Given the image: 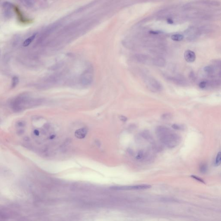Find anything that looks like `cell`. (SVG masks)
I'll return each mask as SVG.
<instances>
[{
  "mask_svg": "<svg viewBox=\"0 0 221 221\" xmlns=\"http://www.w3.org/2000/svg\"><path fill=\"white\" fill-rule=\"evenodd\" d=\"M156 133L160 141L168 148L175 147L181 143V137L164 126L158 127Z\"/></svg>",
  "mask_w": 221,
  "mask_h": 221,
  "instance_id": "1",
  "label": "cell"
},
{
  "mask_svg": "<svg viewBox=\"0 0 221 221\" xmlns=\"http://www.w3.org/2000/svg\"><path fill=\"white\" fill-rule=\"evenodd\" d=\"M30 98L27 94L23 93L13 99L11 102V108L13 112H19L27 108Z\"/></svg>",
  "mask_w": 221,
  "mask_h": 221,
  "instance_id": "2",
  "label": "cell"
},
{
  "mask_svg": "<svg viewBox=\"0 0 221 221\" xmlns=\"http://www.w3.org/2000/svg\"><path fill=\"white\" fill-rule=\"evenodd\" d=\"M151 187L150 185H140L128 186H114L112 189L117 190H140L149 189Z\"/></svg>",
  "mask_w": 221,
  "mask_h": 221,
  "instance_id": "3",
  "label": "cell"
},
{
  "mask_svg": "<svg viewBox=\"0 0 221 221\" xmlns=\"http://www.w3.org/2000/svg\"><path fill=\"white\" fill-rule=\"evenodd\" d=\"M4 9V15L5 17L10 18L13 16V12L12 11V5L9 2H5L3 5Z\"/></svg>",
  "mask_w": 221,
  "mask_h": 221,
  "instance_id": "4",
  "label": "cell"
},
{
  "mask_svg": "<svg viewBox=\"0 0 221 221\" xmlns=\"http://www.w3.org/2000/svg\"><path fill=\"white\" fill-rule=\"evenodd\" d=\"M184 57L185 60L187 62H194L196 58L195 53L190 50H187L185 51Z\"/></svg>",
  "mask_w": 221,
  "mask_h": 221,
  "instance_id": "5",
  "label": "cell"
},
{
  "mask_svg": "<svg viewBox=\"0 0 221 221\" xmlns=\"http://www.w3.org/2000/svg\"><path fill=\"white\" fill-rule=\"evenodd\" d=\"M149 87L152 91H159L162 89L161 86L159 82L155 80H152L149 83Z\"/></svg>",
  "mask_w": 221,
  "mask_h": 221,
  "instance_id": "6",
  "label": "cell"
},
{
  "mask_svg": "<svg viewBox=\"0 0 221 221\" xmlns=\"http://www.w3.org/2000/svg\"><path fill=\"white\" fill-rule=\"evenodd\" d=\"M87 130L86 128H81L77 130L75 132V135L78 139H83L86 137Z\"/></svg>",
  "mask_w": 221,
  "mask_h": 221,
  "instance_id": "7",
  "label": "cell"
},
{
  "mask_svg": "<svg viewBox=\"0 0 221 221\" xmlns=\"http://www.w3.org/2000/svg\"><path fill=\"white\" fill-rule=\"evenodd\" d=\"M36 33L33 34L32 35H31L28 38H27L23 42V46H24V47H27L28 46H29V45L31 44V43L33 42V41L34 40L35 37L36 36Z\"/></svg>",
  "mask_w": 221,
  "mask_h": 221,
  "instance_id": "8",
  "label": "cell"
},
{
  "mask_svg": "<svg viewBox=\"0 0 221 221\" xmlns=\"http://www.w3.org/2000/svg\"><path fill=\"white\" fill-rule=\"evenodd\" d=\"M154 63L155 64V65H156L157 66L162 67V66H164L165 65V61L162 58H158L155 59Z\"/></svg>",
  "mask_w": 221,
  "mask_h": 221,
  "instance_id": "9",
  "label": "cell"
},
{
  "mask_svg": "<svg viewBox=\"0 0 221 221\" xmlns=\"http://www.w3.org/2000/svg\"><path fill=\"white\" fill-rule=\"evenodd\" d=\"M171 38L172 40L179 42L183 39L184 38V36L183 35H181V34H176L172 35L171 37Z\"/></svg>",
  "mask_w": 221,
  "mask_h": 221,
  "instance_id": "10",
  "label": "cell"
},
{
  "mask_svg": "<svg viewBox=\"0 0 221 221\" xmlns=\"http://www.w3.org/2000/svg\"><path fill=\"white\" fill-rule=\"evenodd\" d=\"M145 154L146 153H145V152L143 151L140 150L138 152V153L136 156V158L137 160H143L145 158Z\"/></svg>",
  "mask_w": 221,
  "mask_h": 221,
  "instance_id": "11",
  "label": "cell"
},
{
  "mask_svg": "<svg viewBox=\"0 0 221 221\" xmlns=\"http://www.w3.org/2000/svg\"><path fill=\"white\" fill-rule=\"evenodd\" d=\"M208 171V166L206 164L203 163L200 165L199 167V172L201 173L204 174L207 173Z\"/></svg>",
  "mask_w": 221,
  "mask_h": 221,
  "instance_id": "12",
  "label": "cell"
},
{
  "mask_svg": "<svg viewBox=\"0 0 221 221\" xmlns=\"http://www.w3.org/2000/svg\"><path fill=\"white\" fill-rule=\"evenodd\" d=\"M19 82V78L17 76H14L13 77L12 81V84H11V88H14L18 84Z\"/></svg>",
  "mask_w": 221,
  "mask_h": 221,
  "instance_id": "13",
  "label": "cell"
},
{
  "mask_svg": "<svg viewBox=\"0 0 221 221\" xmlns=\"http://www.w3.org/2000/svg\"><path fill=\"white\" fill-rule=\"evenodd\" d=\"M221 152H218L216 155L215 161V165L216 166H218L220 165L221 164Z\"/></svg>",
  "mask_w": 221,
  "mask_h": 221,
  "instance_id": "14",
  "label": "cell"
},
{
  "mask_svg": "<svg viewBox=\"0 0 221 221\" xmlns=\"http://www.w3.org/2000/svg\"><path fill=\"white\" fill-rule=\"evenodd\" d=\"M23 4L26 7H31L33 5V3L32 0H22L21 1Z\"/></svg>",
  "mask_w": 221,
  "mask_h": 221,
  "instance_id": "15",
  "label": "cell"
},
{
  "mask_svg": "<svg viewBox=\"0 0 221 221\" xmlns=\"http://www.w3.org/2000/svg\"><path fill=\"white\" fill-rule=\"evenodd\" d=\"M204 70L207 73H212L214 71V69L211 66H207L205 67Z\"/></svg>",
  "mask_w": 221,
  "mask_h": 221,
  "instance_id": "16",
  "label": "cell"
},
{
  "mask_svg": "<svg viewBox=\"0 0 221 221\" xmlns=\"http://www.w3.org/2000/svg\"><path fill=\"white\" fill-rule=\"evenodd\" d=\"M172 127L175 130H183L184 129V126L177 124H174L172 125Z\"/></svg>",
  "mask_w": 221,
  "mask_h": 221,
  "instance_id": "17",
  "label": "cell"
},
{
  "mask_svg": "<svg viewBox=\"0 0 221 221\" xmlns=\"http://www.w3.org/2000/svg\"><path fill=\"white\" fill-rule=\"evenodd\" d=\"M172 117V115L169 113L164 114L162 115V118L164 120L170 119Z\"/></svg>",
  "mask_w": 221,
  "mask_h": 221,
  "instance_id": "18",
  "label": "cell"
},
{
  "mask_svg": "<svg viewBox=\"0 0 221 221\" xmlns=\"http://www.w3.org/2000/svg\"><path fill=\"white\" fill-rule=\"evenodd\" d=\"M207 83L206 81H202L199 83V87L201 89L205 88L207 86Z\"/></svg>",
  "mask_w": 221,
  "mask_h": 221,
  "instance_id": "19",
  "label": "cell"
},
{
  "mask_svg": "<svg viewBox=\"0 0 221 221\" xmlns=\"http://www.w3.org/2000/svg\"><path fill=\"white\" fill-rule=\"evenodd\" d=\"M191 177H193V178L194 179H196V180H197V181H199L200 182H202V183H204V182L203 181V180L202 179H201L200 178H199V177H197V176H196L194 175H192L191 176Z\"/></svg>",
  "mask_w": 221,
  "mask_h": 221,
  "instance_id": "20",
  "label": "cell"
},
{
  "mask_svg": "<svg viewBox=\"0 0 221 221\" xmlns=\"http://www.w3.org/2000/svg\"><path fill=\"white\" fill-rule=\"evenodd\" d=\"M17 125L19 127H23V126H25V123L23 122L20 121V122H18L17 123Z\"/></svg>",
  "mask_w": 221,
  "mask_h": 221,
  "instance_id": "21",
  "label": "cell"
},
{
  "mask_svg": "<svg viewBox=\"0 0 221 221\" xmlns=\"http://www.w3.org/2000/svg\"><path fill=\"white\" fill-rule=\"evenodd\" d=\"M161 31H150V33L154 34V35H157L159 33H161Z\"/></svg>",
  "mask_w": 221,
  "mask_h": 221,
  "instance_id": "22",
  "label": "cell"
},
{
  "mask_svg": "<svg viewBox=\"0 0 221 221\" xmlns=\"http://www.w3.org/2000/svg\"><path fill=\"white\" fill-rule=\"evenodd\" d=\"M120 118L121 119V120L124 121V122H125V121H126L127 120V118H126V117L124 116H120Z\"/></svg>",
  "mask_w": 221,
  "mask_h": 221,
  "instance_id": "23",
  "label": "cell"
},
{
  "mask_svg": "<svg viewBox=\"0 0 221 221\" xmlns=\"http://www.w3.org/2000/svg\"><path fill=\"white\" fill-rule=\"evenodd\" d=\"M167 21L168 22V23L169 24H172L173 23V21L172 20V19L168 18L167 19Z\"/></svg>",
  "mask_w": 221,
  "mask_h": 221,
  "instance_id": "24",
  "label": "cell"
},
{
  "mask_svg": "<svg viewBox=\"0 0 221 221\" xmlns=\"http://www.w3.org/2000/svg\"><path fill=\"white\" fill-rule=\"evenodd\" d=\"M24 133V130H20L17 132V134L18 135H22Z\"/></svg>",
  "mask_w": 221,
  "mask_h": 221,
  "instance_id": "25",
  "label": "cell"
},
{
  "mask_svg": "<svg viewBox=\"0 0 221 221\" xmlns=\"http://www.w3.org/2000/svg\"><path fill=\"white\" fill-rule=\"evenodd\" d=\"M34 133L36 136H38L39 134V132L38 130H35L34 131Z\"/></svg>",
  "mask_w": 221,
  "mask_h": 221,
  "instance_id": "26",
  "label": "cell"
},
{
  "mask_svg": "<svg viewBox=\"0 0 221 221\" xmlns=\"http://www.w3.org/2000/svg\"><path fill=\"white\" fill-rule=\"evenodd\" d=\"M55 137V136L54 135H52L51 136H50V139H51V140H53V139H54Z\"/></svg>",
  "mask_w": 221,
  "mask_h": 221,
  "instance_id": "27",
  "label": "cell"
},
{
  "mask_svg": "<svg viewBox=\"0 0 221 221\" xmlns=\"http://www.w3.org/2000/svg\"><path fill=\"white\" fill-rule=\"evenodd\" d=\"M0 54H1V52H0Z\"/></svg>",
  "mask_w": 221,
  "mask_h": 221,
  "instance_id": "28",
  "label": "cell"
}]
</instances>
